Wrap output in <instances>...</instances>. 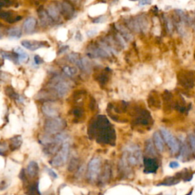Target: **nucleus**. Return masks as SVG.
Segmentation results:
<instances>
[{
	"instance_id": "38",
	"label": "nucleus",
	"mask_w": 195,
	"mask_h": 195,
	"mask_svg": "<svg viewBox=\"0 0 195 195\" xmlns=\"http://www.w3.org/2000/svg\"><path fill=\"white\" fill-rule=\"evenodd\" d=\"M73 114L76 117H80L82 114V111L80 109H76L73 111Z\"/></svg>"
},
{
	"instance_id": "2",
	"label": "nucleus",
	"mask_w": 195,
	"mask_h": 195,
	"mask_svg": "<svg viewBox=\"0 0 195 195\" xmlns=\"http://www.w3.org/2000/svg\"><path fill=\"white\" fill-rule=\"evenodd\" d=\"M51 87L57 92L60 97H64L69 93L70 85L61 76H56L51 80Z\"/></svg>"
},
{
	"instance_id": "34",
	"label": "nucleus",
	"mask_w": 195,
	"mask_h": 195,
	"mask_svg": "<svg viewBox=\"0 0 195 195\" xmlns=\"http://www.w3.org/2000/svg\"><path fill=\"white\" fill-rule=\"evenodd\" d=\"M117 37H118V41H119V42H120V43H121V44L122 45L123 47H126V46H127V44H126L125 40H124V38L123 37L121 36V34H118V35H117Z\"/></svg>"
},
{
	"instance_id": "14",
	"label": "nucleus",
	"mask_w": 195,
	"mask_h": 195,
	"mask_svg": "<svg viewBox=\"0 0 195 195\" xmlns=\"http://www.w3.org/2000/svg\"><path fill=\"white\" fill-rule=\"evenodd\" d=\"M27 195H41V193L39 189V183H32L29 184L26 190Z\"/></svg>"
},
{
	"instance_id": "41",
	"label": "nucleus",
	"mask_w": 195,
	"mask_h": 195,
	"mask_svg": "<svg viewBox=\"0 0 195 195\" xmlns=\"http://www.w3.org/2000/svg\"><path fill=\"white\" fill-rule=\"evenodd\" d=\"M2 37H3V32H2V29L0 28V39H1V38H2Z\"/></svg>"
},
{
	"instance_id": "23",
	"label": "nucleus",
	"mask_w": 195,
	"mask_h": 195,
	"mask_svg": "<svg viewBox=\"0 0 195 195\" xmlns=\"http://www.w3.org/2000/svg\"><path fill=\"white\" fill-rule=\"evenodd\" d=\"M62 9L63 11L65 12V15L68 16H71L73 14V8L71 5L68 3V2H63L62 4V6H60V10Z\"/></svg>"
},
{
	"instance_id": "5",
	"label": "nucleus",
	"mask_w": 195,
	"mask_h": 195,
	"mask_svg": "<svg viewBox=\"0 0 195 195\" xmlns=\"http://www.w3.org/2000/svg\"><path fill=\"white\" fill-rule=\"evenodd\" d=\"M160 131L162 138L165 140V143L168 144V147L171 149L172 154L177 153L180 149L179 143H178L177 139L173 136L171 132H169L167 129L164 128V127H161Z\"/></svg>"
},
{
	"instance_id": "37",
	"label": "nucleus",
	"mask_w": 195,
	"mask_h": 195,
	"mask_svg": "<svg viewBox=\"0 0 195 195\" xmlns=\"http://www.w3.org/2000/svg\"><path fill=\"white\" fill-rule=\"evenodd\" d=\"M8 4H11V2H8V1H0V8L4 6H7V5Z\"/></svg>"
},
{
	"instance_id": "17",
	"label": "nucleus",
	"mask_w": 195,
	"mask_h": 195,
	"mask_svg": "<svg viewBox=\"0 0 195 195\" xmlns=\"http://www.w3.org/2000/svg\"><path fill=\"white\" fill-rule=\"evenodd\" d=\"M8 35L10 38L12 39H18L21 36V30L18 27H13L8 29Z\"/></svg>"
},
{
	"instance_id": "21",
	"label": "nucleus",
	"mask_w": 195,
	"mask_h": 195,
	"mask_svg": "<svg viewBox=\"0 0 195 195\" xmlns=\"http://www.w3.org/2000/svg\"><path fill=\"white\" fill-rule=\"evenodd\" d=\"M146 152H147V154H149V155H156L155 147H154V145H153V143H152V140H146Z\"/></svg>"
},
{
	"instance_id": "7",
	"label": "nucleus",
	"mask_w": 195,
	"mask_h": 195,
	"mask_svg": "<svg viewBox=\"0 0 195 195\" xmlns=\"http://www.w3.org/2000/svg\"><path fill=\"white\" fill-rule=\"evenodd\" d=\"M144 172L146 174H151V173H155L157 171L159 168L157 162L153 159H144Z\"/></svg>"
},
{
	"instance_id": "9",
	"label": "nucleus",
	"mask_w": 195,
	"mask_h": 195,
	"mask_svg": "<svg viewBox=\"0 0 195 195\" xmlns=\"http://www.w3.org/2000/svg\"><path fill=\"white\" fill-rule=\"evenodd\" d=\"M21 45H22L24 47H25L26 49L31 51L37 50L39 49V48L44 46L43 42L37 41H28V40L22 41H21Z\"/></svg>"
},
{
	"instance_id": "13",
	"label": "nucleus",
	"mask_w": 195,
	"mask_h": 195,
	"mask_svg": "<svg viewBox=\"0 0 195 195\" xmlns=\"http://www.w3.org/2000/svg\"><path fill=\"white\" fill-rule=\"evenodd\" d=\"M47 12L48 15L50 17L51 19H57L59 18L60 12V7H57V5H49L47 8Z\"/></svg>"
},
{
	"instance_id": "35",
	"label": "nucleus",
	"mask_w": 195,
	"mask_h": 195,
	"mask_svg": "<svg viewBox=\"0 0 195 195\" xmlns=\"http://www.w3.org/2000/svg\"><path fill=\"white\" fill-rule=\"evenodd\" d=\"M26 176H27V173L25 172V171H24V169H22L21 171V172H20V175H19V177H20V178H21V181H26Z\"/></svg>"
},
{
	"instance_id": "25",
	"label": "nucleus",
	"mask_w": 195,
	"mask_h": 195,
	"mask_svg": "<svg viewBox=\"0 0 195 195\" xmlns=\"http://www.w3.org/2000/svg\"><path fill=\"white\" fill-rule=\"evenodd\" d=\"M1 54H2V57L4 59L8 60L9 61H12V62H16V61L18 60V56L15 57V55L12 54H10L8 52H5V51H1Z\"/></svg>"
},
{
	"instance_id": "33",
	"label": "nucleus",
	"mask_w": 195,
	"mask_h": 195,
	"mask_svg": "<svg viewBox=\"0 0 195 195\" xmlns=\"http://www.w3.org/2000/svg\"><path fill=\"white\" fill-rule=\"evenodd\" d=\"M34 63L37 64V65H39V64L43 63L44 61L42 60L41 57L38 55H35L34 57Z\"/></svg>"
},
{
	"instance_id": "18",
	"label": "nucleus",
	"mask_w": 195,
	"mask_h": 195,
	"mask_svg": "<svg viewBox=\"0 0 195 195\" xmlns=\"http://www.w3.org/2000/svg\"><path fill=\"white\" fill-rule=\"evenodd\" d=\"M21 143H22V139L20 136H17L11 139V143H10V147L12 150L17 149L18 148L20 147Z\"/></svg>"
},
{
	"instance_id": "8",
	"label": "nucleus",
	"mask_w": 195,
	"mask_h": 195,
	"mask_svg": "<svg viewBox=\"0 0 195 195\" xmlns=\"http://www.w3.org/2000/svg\"><path fill=\"white\" fill-rule=\"evenodd\" d=\"M111 167L108 165H106L104 168L103 171H102V174H100L99 178V185H105V184L108 183V181H109L110 178H111Z\"/></svg>"
},
{
	"instance_id": "3",
	"label": "nucleus",
	"mask_w": 195,
	"mask_h": 195,
	"mask_svg": "<svg viewBox=\"0 0 195 195\" xmlns=\"http://www.w3.org/2000/svg\"><path fill=\"white\" fill-rule=\"evenodd\" d=\"M70 152V146L69 143H64L60 148L57 155L53 158L50 162V164L53 167H61L67 162Z\"/></svg>"
},
{
	"instance_id": "26",
	"label": "nucleus",
	"mask_w": 195,
	"mask_h": 195,
	"mask_svg": "<svg viewBox=\"0 0 195 195\" xmlns=\"http://www.w3.org/2000/svg\"><path fill=\"white\" fill-rule=\"evenodd\" d=\"M68 59H69V60L71 61V62L73 63L76 64V65H77V66H79L81 58H80V56L78 55V54H70V55L68 56Z\"/></svg>"
},
{
	"instance_id": "32",
	"label": "nucleus",
	"mask_w": 195,
	"mask_h": 195,
	"mask_svg": "<svg viewBox=\"0 0 195 195\" xmlns=\"http://www.w3.org/2000/svg\"><path fill=\"white\" fill-rule=\"evenodd\" d=\"M8 187V184L6 181H0V191L5 190Z\"/></svg>"
},
{
	"instance_id": "11",
	"label": "nucleus",
	"mask_w": 195,
	"mask_h": 195,
	"mask_svg": "<svg viewBox=\"0 0 195 195\" xmlns=\"http://www.w3.org/2000/svg\"><path fill=\"white\" fill-rule=\"evenodd\" d=\"M39 172V166L35 161H31L29 162L27 167L26 173L30 178H35Z\"/></svg>"
},
{
	"instance_id": "27",
	"label": "nucleus",
	"mask_w": 195,
	"mask_h": 195,
	"mask_svg": "<svg viewBox=\"0 0 195 195\" xmlns=\"http://www.w3.org/2000/svg\"><path fill=\"white\" fill-rule=\"evenodd\" d=\"M78 166H79V161L76 159H73L70 162L69 165L68 169L70 171H74L76 169H78Z\"/></svg>"
},
{
	"instance_id": "10",
	"label": "nucleus",
	"mask_w": 195,
	"mask_h": 195,
	"mask_svg": "<svg viewBox=\"0 0 195 195\" xmlns=\"http://www.w3.org/2000/svg\"><path fill=\"white\" fill-rule=\"evenodd\" d=\"M37 21L34 18H28L23 24V30L26 34H31L34 31L36 27Z\"/></svg>"
},
{
	"instance_id": "40",
	"label": "nucleus",
	"mask_w": 195,
	"mask_h": 195,
	"mask_svg": "<svg viewBox=\"0 0 195 195\" xmlns=\"http://www.w3.org/2000/svg\"><path fill=\"white\" fill-rule=\"evenodd\" d=\"M147 4H150V2H147V1H145V2H143V1H141V2H140V5H147Z\"/></svg>"
},
{
	"instance_id": "1",
	"label": "nucleus",
	"mask_w": 195,
	"mask_h": 195,
	"mask_svg": "<svg viewBox=\"0 0 195 195\" xmlns=\"http://www.w3.org/2000/svg\"><path fill=\"white\" fill-rule=\"evenodd\" d=\"M101 159L98 157L92 159L88 165L87 179L89 182L94 183L99 180L101 174Z\"/></svg>"
},
{
	"instance_id": "36",
	"label": "nucleus",
	"mask_w": 195,
	"mask_h": 195,
	"mask_svg": "<svg viewBox=\"0 0 195 195\" xmlns=\"http://www.w3.org/2000/svg\"><path fill=\"white\" fill-rule=\"evenodd\" d=\"M180 166L179 163L178 162H175V161H172L169 163V167L171 168H177Z\"/></svg>"
},
{
	"instance_id": "20",
	"label": "nucleus",
	"mask_w": 195,
	"mask_h": 195,
	"mask_svg": "<svg viewBox=\"0 0 195 195\" xmlns=\"http://www.w3.org/2000/svg\"><path fill=\"white\" fill-rule=\"evenodd\" d=\"M78 67H80L82 70H83L84 71H86V72L90 71L91 70L90 63H89V61L88 60V59H86V58H85V57L84 58H81L80 64H79Z\"/></svg>"
},
{
	"instance_id": "16",
	"label": "nucleus",
	"mask_w": 195,
	"mask_h": 195,
	"mask_svg": "<svg viewBox=\"0 0 195 195\" xmlns=\"http://www.w3.org/2000/svg\"><path fill=\"white\" fill-rule=\"evenodd\" d=\"M180 182L179 178H177L176 177H168L162 182L159 183L157 186H173L178 184Z\"/></svg>"
},
{
	"instance_id": "28",
	"label": "nucleus",
	"mask_w": 195,
	"mask_h": 195,
	"mask_svg": "<svg viewBox=\"0 0 195 195\" xmlns=\"http://www.w3.org/2000/svg\"><path fill=\"white\" fill-rule=\"evenodd\" d=\"M189 153V150H188V148H187V146L186 144H184V146H183L182 147V149H181V154H180V159H185L186 157L187 156V155H188Z\"/></svg>"
},
{
	"instance_id": "42",
	"label": "nucleus",
	"mask_w": 195,
	"mask_h": 195,
	"mask_svg": "<svg viewBox=\"0 0 195 195\" xmlns=\"http://www.w3.org/2000/svg\"><path fill=\"white\" fill-rule=\"evenodd\" d=\"M192 192H193V190H190V192H189V193H187V194H186V195H191L192 194Z\"/></svg>"
},
{
	"instance_id": "12",
	"label": "nucleus",
	"mask_w": 195,
	"mask_h": 195,
	"mask_svg": "<svg viewBox=\"0 0 195 195\" xmlns=\"http://www.w3.org/2000/svg\"><path fill=\"white\" fill-rule=\"evenodd\" d=\"M153 141L155 146L159 152H163L164 150V141L161 134H159V132H155L153 134Z\"/></svg>"
},
{
	"instance_id": "29",
	"label": "nucleus",
	"mask_w": 195,
	"mask_h": 195,
	"mask_svg": "<svg viewBox=\"0 0 195 195\" xmlns=\"http://www.w3.org/2000/svg\"><path fill=\"white\" fill-rule=\"evenodd\" d=\"M189 143H190L191 149L193 152H195V135L193 133H190L189 135Z\"/></svg>"
},
{
	"instance_id": "22",
	"label": "nucleus",
	"mask_w": 195,
	"mask_h": 195,
	"mask_svg": "<svg viewBox=\"0 0 195 195\" xmlns=\"http://www.w3.org/2000/svg\"><path fill=\"white\" fill-rule=\"evenodd\" d=\"M39 16H40L41 21L42 24H44V25L49 24L50 21L52 20V19L50 18V17L48 15L47 12L45 11H41L40 12H39Z\"/></svg>"
},
{
	"instance_id": "4",
	"label": "nucleus",
	"mask_w": 195,
	"mask_h": 195,
	"mask_svg": "<svg viewBox=\"0 0 195 195\" xmlns=\"http://www.w3.org/2000/svg\"><path fill=\"white\" fill-rule=\"evenodd\" d=\"M65 121L60 118H54L47 120L45 123V130L48 134H56L64 128Z\"/></svg>"
},
{
	"instance_id": "15",
	"label": "nucleus",
	"mask_w": 195,
	"mask_h": 195,
	"mask_svg": "<svg viewBox=\"0 0 195 195\" xmlns=\"http://www.w3.org/2000/svg\"><path fill=\"white\" fill-rule=\"evenodd\" d=\"M15 53L17 54L18 58V61H20V62L25 63L29 59L28 54L25 51L23 50L20 47L15 48Z\"/></svg>"
},
{
	"instance_id": "19",
	"label": "nucleus",
	"mask_w": 195,
	"mask_h": 195,
	"mask_svg": "<svg viewBox=\"0 0 195 195\" xmlns=\"http://www.w3.org/2000/svg\"><path fill=\"white\" fill-rule=\"evenodd\" d=\"M117 28L119 30V31L121 32V35L123 37L126 38L128 41H131L133 39V36H132V34L129 32V31L127 29H126L125 28L121 25H117Z\"/></svg>"
},
{
	"instance_id": "6",
	"label": "nucleus",
	"mask_w": 195,
	"mask_h": 195,
	"mask_svg": "<svg viewBox=\"0 0 195 195\" xmlns=\"http://www.w3.org/2000/svg\"><path fill=\"white\" fill-rule=\"evenodd\" d=\"M42 111L45 115L54 118L59 114V108L53 102H46L42 106Z\"/></svg>"
},
{
	"instance_id": "30",
	"label": "nucleus",
	"mask_w": 195,
	"mask_h": 195,
	"mask_svg": "<svg viewBox=\"0 0 195 195\" xmlns=\"http://www.w3.org/2000/svg\"><path fill=\"white\" fill-rule=\"evenodd\" d=\"M12 16V13L10 11H0V18L2 19H11Z\"/></svg>"
},
{
	"instance_id": "39",
	"label": "nucleus",
	"mask_w": 195,
	"mask_h": 195,
	"mask_svg": "<svg viewBox=\"0 0 195 195\" xmlns=\"http://www.w3.org/2000/svg\"><path fill=\"white\" fill-rule=\"evenodd\" d=\"M167 25H168V29L170 31H171L172 30V25H171V22L169 19H168V20H167Z\"/></svg>"
},
{
	"instance_id": "24",
	"label": "nucleus",
	"mask_w": 195,
	"mask_h": 195,
	"mask_svg": "<svg viewBox=\"0 0 195 195\" xmlns=\"http://www.w3.org/2000/svg\"><path fill=\"white\" fill-rule=\"evenodd\" d=\"M63 70L65 73V74H67L69 76H73L77 73L78 70L76 67H70V66H65L63 67Z\"/></svg>"
},
{
	"instance_id": "31",
	"label": "nucleus",
	"mask_w": 195,
	"mask_h": 195,
	"mask_svg": "<svg viewBox=\"0 0 195 195\" xmlns=\"http://www.w3.org/2000/svg\"><path fill=\"white\" fill-rule=\"evenodd\" d=\"M45 170H46V171L47 172V174H49L50 176L52 178L56 179V178H58V175H57V173H56L54 170L51 169V168H47V167H46Z\"/></svg>"
}]
</instances>
